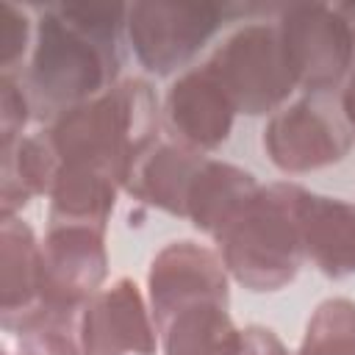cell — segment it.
<instances>
[{"instance_id": "cell-11", "label": "cell", "mask_w": 355, "mask_h": 355, "mask_svg": "<svg viewBox=\"0 0 355 355\" xmlns=\"http://www.w3.org/2000/svg\"><path fill=\"white\" fill-rule=\"evenodd\" d=\"M161 116L172 141L197 153H214L230 139L236 108L211 69L200 64L166 89Z\"/></svg>"}, {"instance_id": "cell-23", "label": "cell", "mask_w": 355, "mask_h": 355, "mask_svg": "<svg viewBox=\"0 0 355 355\" xmlns=\"http://www.w3.org/2000/svg\"><path fill=\"white\" fill-rule=\"evenodd\" d=\"M236 355H288L280 336L263 324H247L241 327Z\"/></svg>"}, {"instance_id": "cell-3", "label": "cell", "mask_w": 355, "mask_h": 355, "mask_svg": "<svg viewBox=\"0 0 355 355\" xmlns=\"http://www.w3.org/2000/svg\"><path fill=\"white\" fill-rule=\"evenodd\" d=\"M305 189L291 180L261 186L214 239L227 275L247 291L286 288L305 263L300 205Z\"/></svg>"}, {"instance_id": "cell-7", "label": "cell", "mask_w": 355, "mask_h": 355, "mask_svg": "<svg viewBox=\"0 0 355 355\" xmlns=\"http://www.w3.org/2000/svg\"><path fill=\"white\" fill-rule=\"evenodd\" d=\"M230 8L214 3H130L125 39L139 67L150 75H172L186 67L222 28Z\"/></svg>"}, {"instance_id": "cell-13", "label": "cell", "mask_w": 355, "mask_h": 355, "mask_svg": "<svg viewBox=\"0 0 355 355\" xmlns=\"http://www.w3.org/2000/svg\"><path fill=\"white\" fill-rule=\"evenodd\" d=\"M205 158V153L183 147L172 139H158L136 158L122 183V191H128L136 202L186 219L189 189Z\"/></svg>"}, {"instance_id": "cell-18", "label": "cell", "mask_w": 355, "mask_h": 355, "mask_svg": "<svg viewBox=\"0 0 355 355\" xmlns=\"http://www.w3.org/2000/svg\"><path fill=\"white\" fill-rule=\"evenodd\" d=\"M241 327L233 324L227 305L194 302L158 324L164 355H236Z\"/></svg>"}, {"instance_id": "cell-20", "label": "cell", "mask_w": 355, "mask_h": 355, "mask_svg": "<svg viewBox=\"0 0 355 355\" xmlns=\"http://www.w3.org/2000/svg\"><path fill=\"white\" fill-rule=\"evenodd\" d=\"M19 355H83L78 319H44L17 336Z\"/></svg>"}, {"instance_id": "cell-24", "label": "cell", "mask_w": 355, "mask_h": 355, "mask_svg": "<svg viewBox=\"0 0 355 355\" xmlns=\"http://www.w3.org/2000/svg\"><path fill=\"white\" fill-rule=\"evenodd\" d=\"M338 8H341V14L352 22V33H355V6H352V3H341ZM338 103H341V111H344L349 128L355 130V55H352V67H349V72H347V80H344V86H341V92H338Z\"/></svg>"}, {"instance_id": "cell-8", "label": "cell", "mask_w": 355, "mask_h": 355, "mask_svg": "<svg viewBox=\"0 0 355 355\" xmlns=\"http://www.w3.org/2000/svg\"><path fill=\"white\" fill-rule=\"evenodd\" d=\"M105 277V230L83 225L47 227L42 239V313L33 324L44 319H78Z\"/></svg>"}, {"instance_id": "cell-4", "label": "cell", "mask_w": 355, "mask_h": 355, "mask_svg": "<svg viewBox=\"0 0 355 355\" xmlns=\"http://www.w3.org/2000/svg\"><path fill=\"white\" fill-rule=\"evenodd\" d=\"M205 67L230 97L236 114L272 116L297 92L275 22L241 25L208 55Z\"/></svg>"}, {"instance_id": "cell-9", "label": "cell", "mask_w": 355, "mask_h": 355, "mask_svg": "<svg viewBox=\"0 0 355 355\" xmlns=\"http://www.w3.org/2000/svg\"><path fill=\"white\" fill-rule=\"evenodd\" d=\"M147 302L155 327L194 302H230V275L216 250L191 239L164 244L147 269Z\"/></svg>"}, {"instance_id": "cell-10", "label": "cell", "mask_w": 355, "mask_h": 355, "mask_svg": "<svg viewBox=\"0 0 355 355\" xmlns=\"http://www.w3.org/2000/svg\"><path fill=\"white\" fill-rule=\"evenodd\" d=\"M78 341L83 355H155L158 327L136 280L116 277L83 305Z\"/></svg>"}, {"instance_id": "cell-16", "label": "cell", "mask_w": 355, "mask_h": 355, "mask_svg": "<svg viewBox=\"0 0 355 355\" xmlns=\"http://www.w3.org/2000/svg\"><path fill=\"white\" fill-rule=\"evenodd\" d=\"M119 183L92 166L61 164L55 183L47 194V227L83 225L105 230L116 205Z\"/></svg>"}, {"instance_id": "cell-25", "label": "cell", "mask_w": 355, "mask_h": 355, "mask_svg": "<svg viewBox=\"0 0 355 355\" xmlns=\"http://www.w3.org/2000/svg\"><path fill=\"white\" fill-rule=\"evenodd\" d=\"M6 355H11V352H6Z\"/></svg>"}, {"instance_id": "cell-5", "label": "cell", "mask_w": 355, "mask_h": 355, "mask_svg": "<svg viewBox=\"0 0 355 355\" xmlns=\"http://www.w3.org/2000/svg\"><path fill=\"white\" fill-rule=\"evenodd\" d=\"M297 92L336 94L355 55L352 22L338 6L294 3L275 19Z\"/></svg>"}, {"instance_id": "cell-14", "label": "cell", "mask_w": 355, "mask_h": 355, "mask_svg": "<svg viewBox=\"0 0 355 355\" xmlns=\"http://www.w3.org/2000/svg\"><path fill=\"white\" fill-rule=\"evenodd\" d=\"M305 261L324 277L344 280L355 275V202L305 189L300 205Z\"/></svg>"}, {"instance_id": "cell-15", "label": "cell", "mask_w": 355, "mask_h": 355, "mask_svg": "<svg viewBox=\"0 0 355 355\" xmlns=\"http://www.w3.org/2000/svg\"><path fill=\"white\" fill-rule=\"evenodd\" d=\"M258 189L261 183L255 180L252 172L227 161L205 158L189 189L186 219L200 233L216 239L236 219V214L252 200Z\"/></svg>"}, {"instance_id": "cell-12", "label": "cell", "mask_w": 355, "mask_h": 355, "mask_svg": "<svg viewBox=\"0 0 355 355\" xmlns=\"http://www.w3.org/2000/svg\"><path fill=\"white\" fill-rule=\"evenodd\" d=\"M42 313V241L19 216L0 225V324L22 333Z\"/></svg>"}, {"instance_id": "cell-1", "label": "cell", "mask_w": 355, "mask_h": 355, "mask_svg": "<svg viewBox=\"0 0 355 355\" xmlns=\"http://www.w3.org/2000/svg\"><path fill=\"white\" fill-rule=\"evenodd\" d=\"M128 6H44L36 17L25 92L39 114L58 116L114 83L122 67Z\"/></svg>"}, {"instance_id": "cell-2", "label": "cell", "mask_w": 355, "mask_h": 355, "mask_svg": "<svg viewBox=\"0 0 355 355\" xmlns=\"http://www.w3.org/2000/svg\"><path fill=\"white\" fill-rule=\"evenodd\" d=\"M44 130L61 164L100 169L122 189L136 158L161 139V108L147 80L125 78L61 111Z\"/></svg>"}, {"instance_id": "cell-21", "label": "cell", "mask_w": 355, "mask_h": 355, "mask_svg": "<svg viewBox=\"0 0 355 355\" xmlns=\"http://www.w3.org/2000/svg\"><path fill=\"white\" fill-rule=\"evenodd\" d=\"M31 47V19L14 3H0V75H14Z\"/></svg>"}, {"instance_id": "cell-6", "label": "cell", "mask_w": 355, "mask_h": 355, "mask_svg": "<svg viewBox=\"0 0 355 355\" xmlns=\"http://www.w3.org/2000/svg\"><path fill=\"white\" fill-rule=\"evenodd\" d=\"M261 144L280 172L305 175L341 164L355 144V130L338 97L302 94L266 119Z\"/></svg>"}, {"instance_id": "cell-19", "label": "cell", "mask_w": 355, "mask_h": 355, "mask_svg": "<svg viewBox=\"0 0 355 355\" xmlns=\"http://www.w3.org/2000/svg\"><path fill=\"white\" fill-rule=\"evenodd\" d=\"M297 355H355V302L322 300L305 324Z\"/></svg>"}, {"instance_id": "cell-17", "label": "cell", "mask_w": 355, "mask_h": 355, "mask_svg": "<svg viewBox=\"0 0 355 355\" xmlns=\"http://www.w3.org/2000/svg\"><path fill=\"white\" fill-rule=\"evenodd\" d=\"M61 161L50 144L47 130L22 136L11 147H0V211L17 216L33 197H47Z\"/></svg>"}, {"instance_id": "cell-22", "label": "cell", "mask_w": 355, "mask_h": 355, "mask_svg": "<svg viewBox=\"0 0 355 355\" xmlns=\"http://www.w3.org/2000/svg\"><path fill=\"white\" fill-rule=\"evenodd\" d=\"M31 97L14 75H0V147H11L22 139V130L31 119Z\"/></svg>"}]
</instances>
